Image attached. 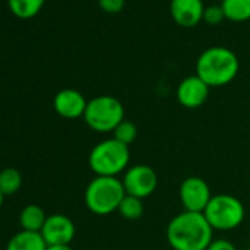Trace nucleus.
I'll return each instance as SVG.
<instances>
[{
    "label": "nucleus",
    "instance_id": "9",
    "mask_svg": "<svg viewBox=\"0 0 250 250\" xmlns=\"http://www.w3.org/2000/svg\"><path fill=\"white\" fill-rule=\"evenodd\" d=\"M40 232L47 246H69L75 237V224L63 213H52L47 215Z\"/></svg>",
    "mask_w": 250,
    "mask_h": 250
},
{
    "label": "nucleus",
    "instance_id": "11",
    "mask_svg": "<svg viewBox=\"0 0 250 250\" xmlns=\"http://www.w3.org/2000/svg\"><path fill=\"white\" fill-rule=\"evenodd\" d=\"M88 100L75 88H63L53 99L55 112L65 119H78L84 116Z\"/></svg>",
    "mask_w": 250,
    "mask_h": 250
},
{
    "label": "nucleus",
    "instance_id": "15",
    "mask_svg": "<svg viewBox=\"0 0 250 250\" xmlns=\"http://www.w3.org/2000/svg\"><path fill=\"white\" fill-rule=\"evenodd\" d=\"M6 2L14 17L18 20H31L42 12L46 0H6Z\"/></svg>",
    "mask_w": 250,
    "mask_h": 250
},
{
    "label": "nucleus",
    "instance_id": "21",
    "mask_svg": "<svg viewBox=\"0 0 250 250\" xmlns=\"http://www.w3.org/2000/svg\"><path fill=\"white\" fill-rule=\"evenodd\" d=\"M97 5L104 14L115 15L122 12L125 8V0H97Z\"/></svg>",
    "mask_w": 250,
    "mask_h": 250
},
{
    "label": "nucleus",
    "instance_id": "20",
    "mask_svg": "<svg viewBox=\"0 0 250 250\" xmlns=\"http://www.w3.org/2000/svg\"><path fill=\"white\" fill-rule=\"evenodd\" d=\"M225 20V14L222 11L221 5H210L205 8L203 12V21L209 25H218Z\"/></svg>",
    "mask_w": 250,
    "mask_h": 250
},
{
    "label": "nucleus",
    "instance_id": "6",
    "mask_svg": "<svg viewBox=\"0 0 250 250\" xmlns=\"http://www.w3.org/2000/svg\"><path fill=\"white\" fill-rule=\"evenodd\" d=\"M203 215L213 231H231L240 227L246 216L243 202L232 194H213Z\"/></svg>",
    "mask_w": 250,
    "mask_h": 250
},
{
    "label": "nucleus",
    "instance_id": "8",
    "mask_svg": "<svg viewBox=\"0 0 250 250\" xmlns=\"http://www.w3.org/2000/svg\"><path fill=\"white\" fill-rule=\"evenodd\" d=\"M178 196L184 210L203 213L213 194L210 191L209 184L202 177L191 175L184 178L180 184Z\"/></svg>",
    "mask_w": 250,
    "mask_h": 250
},
{
    "label": "nucleus",
    "instance_id": "13",
    "mask_svg": "<svg viewBox=\"0 0 250 250\" xmlns=\"http://www.w3.org/2000/svg\"><path fill=\"white\" fill-rule=\"evenodd\" d=\"M47 243L42 232L21 229L8 241L6 250H46Z\"/></svg>",
    "mask_w": 250,
    "mask_h": 250
},
{
    "label": "nucleus",
    "instance_id": "7",
    "mask_svg": "<svg viewBox=\"0 0 250 250\" xmlns=\"http://www.w3.org/2000/svg\"><path fill=\"white\" fill-rule=\"evenodd\" d=\"M121 181H122L125 194H130V196L145 200L146 197L155 193V190L158 188L159 178H158L156 171L152 167L139 164V165H131L125 171Z\"/></svg>",
    "mask_w": 250,
    "mask_h": 250
},
{
    "label": "nucleus",
    "instance_id": "23",
    "mask_svg": "<svg viewBox=\"0 0 250 250\" xmlns=\"http://www.w3.org/2000/svg\"><path fill=\"white\" fill-rule=\"evenodd\" d=\"M46 250H74L71 246H47Z\"/></svg>",
    "mask_w": 250,
    "mask_h": 250
},
{
    "label": "nucleus",
    "instance_id": "1",
    "mask_svg": "<svg viewBox=\"0 0 250 250\" xmlns=\"http://www.w3.org/2000/svg\"><path fill=\"white\" fill-rule=\"evenodd\" d=\"M213 229L200 212L183 210L167 225V241L172 250H206Z\"/></svg>",
    "mask_w": 250,
    "mask_h": 250
},
{
    "label": "nucleus",
    "instance_id": "3",
    "mask_svg": "<svg viewBox=\"0 0 250 250\" xmlns=\"http://www.w3.org/2000/svg\"><path fill=\"white\" fill-rule=\"evenodd\" d=\"M130 147L113 137L102 140L88 153V167L96 177H119L130 168Z\"/></svg>",
    "mask_w": 250,
    "mask_h": 250
},
{
    "label": "nucleus",
    "instance_id": "18",
    "mask_svg": "<svg viewBox=\"0 0 250 250\" xmlns=\"http://www.w3.org/2000/svg\"><path fill=\"white\" fill-rule=\"evenodd\" d=\"M143 212H145V205H143V200L139 199V197H134V196H130V194H125L119 208H118V213L128 219V221H136L139 218L143 216Z\"/></svg>",
    "mask_w": 250,
    "mask_h": 250
},
{
    "label": "nucleus",
    "instance_id": "16",
    "mask_svg": "<svg viewBox=\"0 0 250 250\" xmlns=\"http://www.w3.org/2000/svg\"><path fill=\"white\" fill-rule=\"evenodd\" d=\"M225 20L231 22H246L250 20V0H222Z\"/></svg>",
    "mask_w": 250,
    "mask_h": 250
},
{
    "label": "nucleus",
    "instance_id": "5",
    "mask_svg": "<svg viewBox=\"0 0 250 250\" xmlns=\"http://www.w3.org/2000/svg\"><path fill=\"white\" fill-rule=\"evenodd\" d=\"M83 118L90 130L107 134L113 133V130L125 119V109L122 102L115 96L100 94L88 100Z\"/></svg>",
    "mask_w": 250,
    "mask_h": 250
},
{
    "label": "nucleus",
    "instance_id": "2",
    "mask_svg": "<svg viewBox=\"0 0 250 250\" xmlns=\"http://www.w3.org/2000/svg\"><path fill=\"white\" fill-rule=\"evenodd\" d=\"M240 69L237 55L227 47H209L197 58L196 75L202 78L210 88L224 87L234 81Z\"/></svg>",
    "mask_w": 250,
    "mask_h": 250
},
{
    "label": "nucleus",
    "instance_id": "22",
    "mask_svg": "<svg viewBox=\"0 0 250 250\" xmlns=\"http://www.w3.org/2000/svg\"><path fill=\"white\" fill-rule=\"evenodd\" d=\"M206 250H237V247L225 238H213Z\"/></svg>",
    "mask_w": 250,
    "mask_h": 250
},
{
    "label": "nucleus",
    "instance_id": "24",
    "mask_svg": "<svg viewBox=\"0 0 250 250\" xmlns=\"http://www.w3.org/2000/svg\"><path fill=\"white\" fill-rule=\"evenodd\" d=\"M3 199H5V196L2 191H0V208H2V205H3Z\"/></svg>",
    "mask_w": 250,
    "mask_h": 250
},
{
    "label": "nucleus",
    "instance_id": "25",
    "mask_svg": "<svg viewBox=\"0 0 250 250\" xmlns=\"http://www.w3.org/2000/svg\"><path fill=\"white\" fill-rule=\"evenodd\" d=\"M249 250H250V247H249Z\"/></svg>",
    "mask_w": 250,
    "mask_h": 250
},
{
    "label": "nucleus",
    "instance_id": "19",
    "mask_svg": "<svg viewBox=\"0 0 250 250\" xmlns=\"http://www.w3.org/2000/svg\"><path fill=\"white\" fill-rule=\"evenodd\" d=\"M139 136V128H137V125L133 122V121H128V119H124L118 127L113 130L112 133V137L115 140H118L119 143L125 145V146H131L136 139Z\"/></svg>",
    "mask_w": 250,
    "mask_h": 250
},
{
    "label": "nucleus",
    "instance_id": "12",
    "mask_svg": "<svg viewBox=\"0 0 250 250\" xmlns=\"http://www.w3.org/2000/svg\"><path fill=\"white\" fill-rule=\"evenodd\" d=\"M203 0H171L169 11L175 24L184 28H191L203 21Z\"/></svg>",
    "mask_w": 250,
    "mask_h": 250
},
{
    "label": "nucleus",
    "instance_id": "14",
    "mask_svg": "<svg viewBox=\"0 0 250 250\" xmlns=\"http://www.w3.org/2000/svg\"><path fill=\"white\" fill-rule=\"evenodd\" d=\"M46 219L47 215L44 209L39 205H27L20 213V224L25 231L40 232Z\"/></svg>",
    "mask_w": 250,
    "mask_h": 250
},
{
    "label": "nucleus",
    "instance_id": "4",
    "mask_svg": "<svg viewBox=\"0 0 250 250\" xmlns=\"http://www.w3.org/2000/svg\"><path fill=\"white\" fill-rule=\"evenodd\" d=\"M124 196L125 190L121 178L94 177L84 191V203L91 213L97 216H106L118 212Z\"/></svg>",
    "mask_w": 250,
    "mask_h": 250
},
{
    "label": "nucleus",
    "instance_id": "10",
    "mask_svg": "<svg viewBox=\"0 0 250 250\" xmlns=\"http://www.w3.org/2000/svg\"><path fill=\"white\" fill-rule=\"evenodd\" d=\"M210 87L196 74L188 75L177 87V100L186 109H197L209 97Z\"/></svg>",
    "mask_w": 250,
    "mask_h": 250
},
{
    "label": "nucleus",
    "instance_id": "17",
    "mask_svg": "<svg viewBox=\"0 0 250 250\" xmlns=\"http://www.w3.org/2000/svg\"><path fill=\"white\" fill-rule=\"evenodd\" d=\"M22 186V174L17 168H5L0 171V191L3 196H12L20 191Z\"/></svg>",
    "mask_w": 250,
    "mask_h": 250
}]
</instances>
